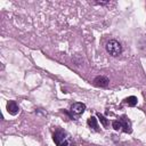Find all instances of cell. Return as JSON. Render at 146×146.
Masks as SVG:
<instances>
[{
  "instance_id": "cell-10",
  "label": "cell",
  "mask_w": 146,
  "mask_h": 146,
  "mask_svg": "<svg viewBox=\"0 0 146 146\" xmlns=\"http://www.w3.org/2000/svg\"><path fill=\"white\" fill-rule=\"evenodd\" d=\"M97 116L99 117V120H100V122H102V124H103V125H104V127L106 128V127L108 125V121L106 120V117H105V116H104L103 114H100V113H97Z\"/></svg>"
},
{
  "instance_id": "cell-8",
  "label": "cell",
  "mask_w": 146,
  "mask_h": 146,
  "mask_svg": "<svg viewBox=\"0 0 146 146\" xmlns=\"http://www.w3.org/2000/svg\"><path fill=\"white\" fill-rule=\"evenodd\" d=\"M124 103L128 104L129 106H136L137 105V97L130 96V97H128V98L124 99Z\"/></svg>"
},
{
  "instance_id": "cell-1",
  "label": "cell",
  "mask_w": 146,
  "mask_h": 146,
  "mask_svg": "<svg viewBox=\"0 0 146 146\" xmlns=\"http://www.w3.org/2000/svg\"><path fill=\"white\" fill-rule=\"evenodd\" d=\"M52 139L57 146H74L72 138L62 129H57L54 132Z\"/></svg>"
},
{
  "instance_id": "cell-2",
  "label": "cell",
  "mask_w": 146,
  "mask_h": 146,
  "mask_svg": "<svg viewBox=\"0 0 146 146\" xmlns=\"http://www.w3.org/2000/svg\"><path fill=\"white\" fill-rule=\"evenodd\" d=\"M106 50L111 56L116 57L122 52V46L117 40L112 39L106 43Z\"/></svg>"
},
{
  "instance_id": "cell-3",
  "label": "cell",
  "mask_w": 146,
  "mask_h": 146,
  "mask_svg": "<svg viewBox=\"0 0 146 146\" xmlns=\"http://www.w3.org/2000/svg\"><path fill=\"white\" fill-rule=\"evenodd\" d=\"M86 110V105L82 104V103H74L72 106H71V113L74 114V115H80L84 112Z\"/></svg>"
},
{
  "instance_id": "cell-5",
  "label": "cell",
  "mask_w": 146,
  "mask_h": 146,
  "mask_svg": "<svg viewBox=\"0 0 146 146\" xmlns=\"http://www.w3.org/2000/svg\"><path fill=\"white\" fill-rule=\"evenodd\" d=\"M108 82H110V80L106 76H103V75H98L94 79V83L97 87H107Z\"/></svg>"
},
{
  "instance_id": "cell-6",
  "label": "cell",
  "mask_w": 146,
  "mask_h": 146,
  "mask_svg": "<svg viewBox=\"0 0 146 146\" xmlns=\"http://www.w3.org/2000/svg\"><path fill=\"white\" fill-rule=\"evenodd\" d=\"M120 121L122 122V130L124 131V132H130L131 131V123H130V121L125 117V116H122L121 119H120Z\"/></svg>"
},
{
  "instance_id": "cell-7",
  "label": "cell",
  "mask_w": 146,
  "mask_h": 146,
  "mask_svg": "<svg viewBox=\"0 0 146 146\" xmlns=\"http://www.w3.org/2000/svg\"><path fill=\"white\" fill-rule=\"evenodd\" d=\"M87 123H88V125L94 130V131H99V128H98V123H97V119L95 117V116H90L89 119H88V121H87Z\"/></svg>"
},
{
  "instance_id": "cell-9",
  "label": "cell",
  "mask_w": 146,
  "mask_h": 146,
  "mask_svg": "<svg viewBox=\"0 0 146 146\" xmlns=\"http://www.w3.org/2000/svg\"><path fill=\"white\" fill-rule=\"evenodd\" d=\"M112 127L114 128V130L120 131V130H122V122L120 120H115L112 122Z\"/></svg>"
},
{
  "instance_id": "cell-4",
  "label": "cell",
  "mask_w": 146,
  "mask_h": 146,
  "mask_svg": "<svg viewBox=\"0 0 146 146\" xmlns=\"http://www.w3.org/2000/svg\"><path fill=\"white\" fill-rule=\"evenodd\" d=\"M7 111H8V113H9L10 115H16V114L19 112V107H18V105L16 104V102L9 100V102L7 103Z\"/></svg>"
}]
</instances>
